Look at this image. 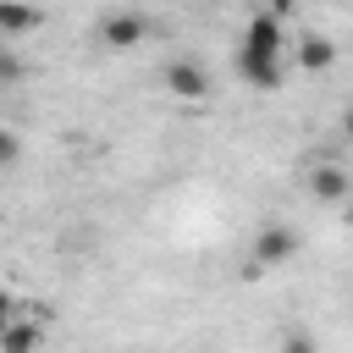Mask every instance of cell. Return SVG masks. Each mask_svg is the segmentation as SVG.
Wrapping results in <instances>:
<instances>
[{"label": "cell", "instance_id": "cell-8", "mask_svg": "<svg viewBox=\"0 0 353 353\" xmlns=\"http://www.w3.org/2000/svg\"><path fill=\"white\" fill-rule=\"evenodd\" d=\"M44 331H50V325H39L33 314H17V320L0 325V353H33V347L44 342Z\"/></svg>", "mask_w": 353, "mask_h": 353}, {"label": "cell", "instance_id": "cell-4", "mask_svg": "<svg viewBox=\"0 0 353 353\" xmlns=\"http://www.w3.org/2000/svg\"><path fill=\"white\" fill-rule=\"evenodd\" d=\"M237 77L259 94H276L287 83V61L281 55H259V50H237Z\"/></svg>", "mask_w": 353, "mask_h": 353}, {"label": "cell", "instance_id": "cell-11", "mask_svg": "<svg viewBox=\"0 0 353 353\" xmlns=\"http://www.w3.org/2000/svg\"><path fill=\"white\" fill-rule=\"evenodd\" d=\"M17 160H22V138H17V132L0 121V171H11Z\"/></svg>", "mask_w": 353, "mask_h": 353}, {"label": "cell", "instance_id": "cell-5", "mask_svg": "<svg viewBox=\"0 0 353 353\" xmlns=\"http://www.w3.org/2000/svg\"><path fill=\"white\" fill-rule=\"evenodd\" d=\"M165 88L176 94V99H188V105H199V99H210V72L199 66V61H171L165 66Z\"/></svg>", "mask_w": 353, "mask_h": 353}, {"label": "cell", "instance_id": "cell-9", "mask_svg": "<svg viewBox=\"0 0 353 353\" xmlns=\"http://www.w3.org/2000/svg\"><path fill=\"white\" fill-rule=\"evenodd\" d=\"M298 66L303 72H331L336 66V39L331 33H303L298 39Z\"/></svg>", "mask_w": 353, "mask_h": 353}, {"label": "cell", "instance_id": "cell-1", "mask_svg": "<svg viewBox=\"0 0 353 353\" xmlns=\"http://www.w3.org/2000/svg\"><path fill=\"white\" fill-rule=\"evenodd\" d=\"M292 254H298V232L281 226V221H265V226L254 232L248 270H254V276H259V270H281V265H292Z\"/></svg>", "mask_w": 353, "mask_h": 353}, {"label": "cell", "instance_id": "cell-12", "mask_svg": "<svg viewBox=\"0 0 353 353\" xmlns=\"http://www.w3.org/2000/svg\"><path fill=\"white\" fill-rule=\"evenodd\" d=\"M17 314H22V298H17L11 287H0V325H6V320H17Z\"/></svg>", "mask_w": 353, "mask_h": 353}, {"label": "cell", "instance_id": "cell-2", "mask_svg": "<svg viewBox=\"0 0 353 353\" xmlns=\"http://www.w3.org/2000/svg\"><path fill=\"white\" fill-rule=\"evenodd\" d=\"M149 39V17H138V11H110V17H99V44L105 50H138Z\"/></svg>", "mask_w": 353, "mask_h": 353}, {"label": "cell", "instance_id": "cell-6", "mask_svg": "<svg viewBox=\"0 0 353 353\" xmlns=\"http://www.w3.org/2000/svg\"><path fill=\"white\" fill-rule=\"evenodd\" d=\"M347 193H353V176H347L342 160H320V165L309 171V199H320V204H342Z\"/></svg>", "mask_w": 353, "mask_h": 353}, {"label": "cell", "instance_id": "cell-7", "mask_svg": "<svg viewBox=\"0 0 353 353\" xmlns=\"http://www.w3.org/2000/svg\"><path fill=\"white\" fill-rule=\"evenodd\" d=\"M44 28V11L33 0H0V39H28Z\"/></svg>", "mask_w": 353, "mask_h": 353}, {"label": "cell", "instance_id": "cell-10", "mask_svg": "<svg viewBox=\"0 0 353 353\" xmlns=\"http://www.w3.org/2000/svg\"><path fill=\"white\" fill-rule=\"evenodd\" d=\"M22 55H17V44L11 39H0V83H22Z\"/></svg>", "mask_w": 353, "mask_h": 353}, {"label": "cell", "instance_id": "cell-3", "mask_svg": "<svg viewBox=\"0 0 353 353\" xmlns=\"http://www.w3.org/2000/svg\"><path fill=\"white\" fill-rule=\"evenodd\" d=\"M237 50H259V55H287V28H281V11H254L243 22V44Z\"/></svg>", "mask_w": 353, "mask_h": 353}]
</instances>
